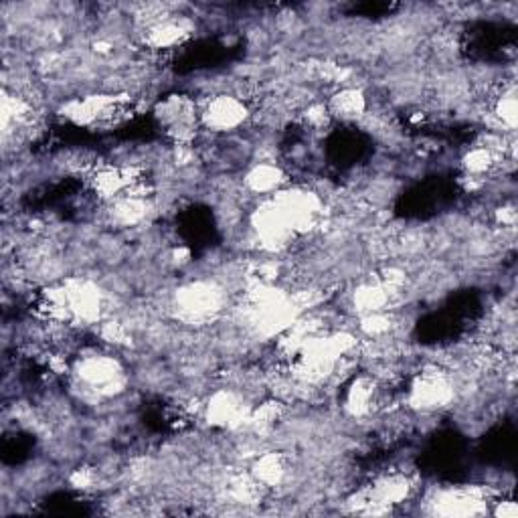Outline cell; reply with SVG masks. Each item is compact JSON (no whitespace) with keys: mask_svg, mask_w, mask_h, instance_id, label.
Masks as SVG:
<instances>
[{"mask_svg":"<svg viewBox=\"0 0 518 518\" xmlns=\"http://www.w3.org/2000/svg\"><path fill=\"white\" fill-rule=\"evenodd\" d=\"M284 183V170L272 162L255 164L245 177V185L255 195H272L280 193Z\"/></svg>","mask_w":518,"mask_h":518,"instance_id":"5b68a950","label":"cell"},{"mask_svg":"<svg viewBox=\"0 0 518 518\" xmlns=\"http://www.w3.org/2000/svg\"><path fill=\"white\" fill-rule=\"evenodd\" d=\"M247 116H249V110L243 98L221 94L207 100V104L199 114V120H201V126H205L207 130L223 134V132H233L241 128Z\"/></svg>","mask_w":518,"mask_h":518,"instance_id":"7a4b0ae2","label":"cell"},{"mask_svg":"<svg viewBox=\"0 0 518 518\" xmlns=\"http://www.w3.org/2000/svg\"><path fill=\"white\" fill-rule=\"evenodd\" d=\"M516 112H518V108H516L514 88H508V90L502 88V94L496 98V104H494L496 118L502 122L504 128L514 130V126H516Z\"/></svg>","mask_w":518,"mask_h":518,"instance_id":"8992f818","label":"cell"},{"mask_svg":"<svg viewBox=\"0 0 518 518\" xmlns=\"http://www.w3.org/2000/svg\"><path fill=\"white\" fill-rule=\"evenodd\" d=\"M326 108L330 118H340L342 122H355L367 116V98L357 88H344L332 96Z\"/></svg>","mask_w":518,"mask_h":518,"instance_id":"277c9868","label":"cell"},{"mask_svg":"<svg viewBox=\"0 0 518 518\" xmlns=\"http://www.w3.org/2000/svg\"><path fill=\"white\" fill-rule=\"evenodd\" d=\"M221 290L209 282H193L177 292V312L185 320H207L221 310Z\"/></svg>","mask_w":518,"mask_h":518,"instance_id":"3957f363","label":"cell"},{"mask_svg":"<svg viewBox=\"0 0 518 518\" xmlns=\"http://www.w3.org/2000/svg\"><path fill=\"white\" fill-rule=\"evenodd\" d=\"M456 397L454 383L442 371L419 373L407 391V403L421 413H434L448 407Z\"/></svg>","mask_w":518,"mask_h":518,"instance_id":"6da1fadb","label":"cell"}]
</instances>
